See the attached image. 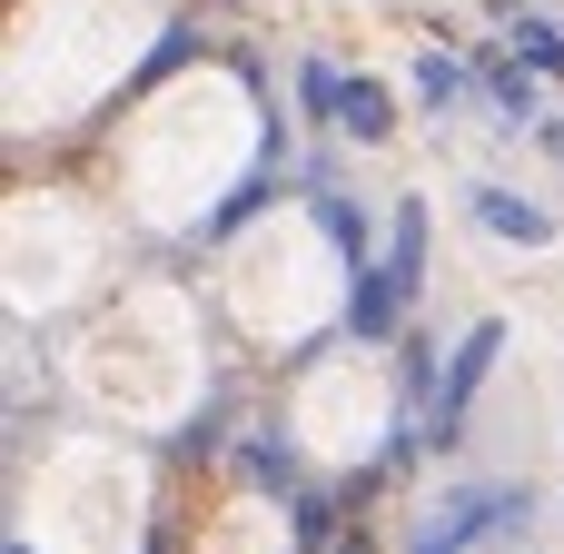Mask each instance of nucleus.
I'll return each instance as SVG.
<instances>
[{
    "instance_id": "1",
    "label": "nucleus",
    "mask_w": 564,
    "mask_h": 554,
    "mask_svg": "<svg viewBox=\"0 0 564 554\" xmlns=\"http://www.w3.org/2000/svg\"><path fill=\"white\" fill-rule=\"evenodd\" d=\"M416 287H426V198H397V218H387V258H367L357 287H347V337L387 347V337L406 327Z\"/></svg>"
},
{
    "instance_id": "2",
    "label": "nucleus",
    "mask_w": 564,
    "mask_h": 554,
    "mask_svg": "<svg viewBox=\"0 0 564 554\" xmlns=\"http://www.w3.org/2000/svg\"><path fill=\"white\" fill-rule=\"evenodd\" d=\"M525 515H535L525 476H516V486H506V476H476V486H446V496L416 515L406 554H466V545H486V535H525Z\"/></svg>"
},
{
    "instance_id": "3",
    "label": "nucleus",
    "mask_w": 564,
    "mask_h": 554,
    "mask_svg": "<svg viewBox=\"0 0 564 554\" xmlns=\"http://www.w3.org/2000/svg\"><path fill=\"white\" fill-rule=\"evenodd\" d=\"M496 357H506V317H476V327L446 347V377H436V406H426V446H456V436H466V406L486 397Z\"/></svg>"
},
{
    "instance_id": "4",
    "label": "nucleus",
    "mask_w": 564,
    "mask_h": 554,
    "mask_svg": "<svg viewBox=\"0 0 564 554\" xmlns=\"http://www.w3.org/2000/svg\"><path fill=\"white\" fill-rule=\"evenodd\" d=\"M476 79H486V109H496V129L506 139H535L555 109H545V69H525L516 50H476Z\"/></svg>"
},
{
    "instance_id": "5",
    "label": "nucleus",
    "mask_w": 564,
    "mask_h": 554,
    "mask_svg": "<svg viewBox=\"0 0 564 554\" xmlns=\"http://www.w3.org/2000/svg\"><path fill=\"white\" fill-rule=\"evenodd\" d=\"M466 208H476V228H486V238H516V248H555V208L516 198L506 178H476V188H466Z\"/></svg>"
},
{
    "instance_id": "6",
    "label": "nucleus",
    "mask_w": 564,
    "mask_h": 554,
    "mask_svg": "<svg viewBox=\"0 0 564 554\" xmlns=\"http://www.w3.org/2000/svg\"><path fill=\"white\" fill-rule=\"evenodd\" d=\"M476 89H486L476 59H456V50H416V99H426V119H456Z\"/></svg>"
},
{
    "instance_id": "7",
    "label": "nucleus",
    "mask_w": 564,
    "mask_h": 554,
    "mask_svg": "<svg viewBox=\"0 0 564 554\" xmlns=\"http://www.w3.org/2000/svg\"><path fill=\"white\" fill-rule=\"evenodd\" d=\"M278 178H288V139L268 149V169H258V178H238V188H228V198H218V208L198 218V238H228V228H248V218H258V208L278 198Z\"/></svg>"
},
{
    "instance_id": "8",
    "label": "nucleus",
    "mask_w": 564,
    "mask_h": 554,
    "mask_svg": "<svg viewBox=\"0 0 564 554\" xmlns=\"http://www.w3.org/2000/svg\"><path fill=\"white\" fill-rule=\"evenodd\" d=\"M307 218L327 228V248H347V268H367V258H377V218H367V208H347V198H337V178H327V188H307Z\"/></svg>"
},
{
    "instance_id": "9",
    "label": "nucleus",
    "mask_w": 564,
    "mask_h": 554,
    "mask_svg": "<svg viewBox=\"0 0 564 554\" xmlns=\"http://www.w3.org/2000/svg\"><path fill=\"white\" fill-rule=\"evenodd\" d=\"M387 129H397V99H387V79H347V99H337V139L377 149Z\"/></svg>"
},
{
    "instance_id": "10",
    "label": "nucleus",
    "mask_w": 564,
    "mask_h": 554,
    "mask_svg": "<svg viewBox=\"0 0 564 554\" xmlns=\"http://www.w3.org/2000/svg\"><path fill=\"white\" fill-rule=\"evenodd\" d=\"M238 476H248V486H278V496H297V446H288L278 426H248V436H238Z\"/></svg>"
},
{
    "instance_id": "11",
    "label": "nucleus",
    "mask_w": 564,
    "mask_h": 554,
    "mask_svg": "<svg viewBox=\"0 0 564 554\" xmlns=\"http://www.w3.org/2000/svg\"><path fill=\"white\" fill-rule=\"evenodd\" d=\"M506 50H516L525 69L564 79V20H555V10H516V20H506Z\"/></svg>"
},
{
    "instance_id": "12",
    "label": "nucleus",
    "mask_w": 564,
    "mask_h": 554,
    "mask_svg": "<svg viewBox=\"0 0 564 554\" xmlns=\"http://www.w3.org/2000/svg\"><path fill=\"white\" fill-rule=\"evenodd\" d=\"M288 535H297V554H327L337 545V496L327 486H297L288 496Z\"/></svg>"
},
{
    "instance_id": "13",
    "label": "nucleus",
    "mask_w": 564,
    "mask_h": 554,
    "mask_svg": "<svg viewBox=\"0 0 564 554\" xmlns=\"http://www.w3.org/2000/svg\"><path fill=\"white\" fill-rule=\"evenodd\" d=\"M337 99H347V69H337V59H307V69H297V109H307L317 129H337Z\"/></svg>"
},
{
    "instance_id": "14",
    "label": "nucleus",
    "mask_w": 564,
    "mask_h": 554,
    "mask_svg": "<svg viewBox=\"0 0 564 554\" xmlns=\"http://www.w3.org/2000/svg\"><path fill=\"white\" fill-rule=\"evenodd\" d=\"M535 149H545V159L564 169V119H545V129H535Z\"/></svg>"
},
{
    "instance_id": "15",
    "label": "nucleus",
    "mask_w": 564,
    "mask_h": 554,
    "mask_svg": "<svg viewBox=\"0 0 564 554\" xmlns=\"http://www.w3.org/2000/svg\"><path fill=\"white\" fill-rule=\"evenodd\" d=\"M10 554H30V535H10Z\"/></svg>"
}]
</instances>
